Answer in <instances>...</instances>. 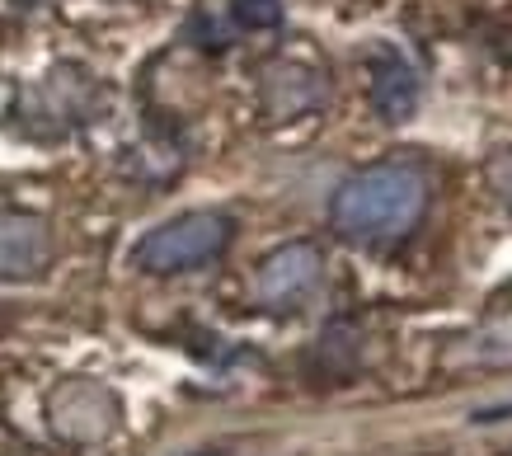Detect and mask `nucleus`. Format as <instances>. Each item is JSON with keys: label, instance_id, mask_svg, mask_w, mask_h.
<instances>
[{"label": "nucleus", "instance_id": "f257e3e1", "mask_svg": "<svg viewBox=\"0 0 512 456\" xmlns=\"http://www.w3.org/2000/svg\"><path fill=\"white\" fill-rule=\"evenodd\" d=\"M433 179L419 160H376L343 179L329 198V226L353 245H395L428 212Z\"/></svg>", "mask_w": 512, "mask_h": 456}, {"label": "nucleus", "instance_id": "f03ea898", "mask_svg": "<svg viewBox=\"0 0 512 456\" xmlns=\"http://www.w3.org/2000/svg\"><path fill=\"white\" fill-rule=\"evenodd\" d=\"M235 236V221L217 207H198V212H179V217L151 226L146 236L137 240L132 250V264L141 273H156V278H170V273H188V268L212 264Z\"/></svg>", "mask_w": 512, "mask_h": 456}, {"label": "nucleus", "instance_id": "7ed1b4c3", "mask_svg": "<svg viewBox=\"0 0 512 456\" xmlns=\"http://www.w3.org/2000/svg\"><path fill=\"white\" fill-rule=\"evenodd\" d=\"M325 283V254L311 240H287L254 273V297L264 311H296L301 301L315 297V287Z\"/></svg>", "mask_w": 512, "mask_h": 456}, {"label": "nucleus", "instance_id": "20e7f679", "mask_svg": "<svg viewBox=\"0 0 512 456\" xmlns=\"http://www.w3.org/2000/svg\"><path fill=\"white\" fill-rule=\"evenodd\" d=\"M47 419H52L57 438L90 447V442H104L118 428V395L99 381H62L47 395Z\"/></svg>", "mask_w": 512, "mask_h": 456}, {"label": "nucleus", "instance_id": "39448f33", "mask_svg": "<svg viewBox=\"0 0 512 456\" xmlns=\"http://www.w3.org/2000/svg\"><path fill=\"white\" fill-rule=\"evenodd\" d=\"M52 254H57L52 221L24 207H0V283L43 278Z\"/></svg>", "mask_w": 512, "mask_h": 456}, {"label": "nucleus", "instance_id": "423d86ee", "mask_svg": "<svg viewBox=\"0 0 512 456\" xmlns=\"http://www.w3.org/2000/svg\"><path fill=\"white\" fill-rule=\"evenodd\" d=\"M372 109L386 123H404L419 109V76L400 52H376L372 57Z\"/></svg>", "mask_w": 512, "mask_h": 456}, {"label": "nucleus", "instance_id": "0eeeda50", "mask_svg": "<svg viewBox=\"0 0 512 456\" xmlns=\"http://www.w3.org/2000/svg\"><path fill=\"white\" fill-rule=\"evenodd\" d=\"M466 358L470 362H512V320L508 325H489L475 339H466Z\"/></svg>", "mask_w": 512, "mask_h": 456}, {"label": "nucleus", "instance_id": "6e6552de", "mask_svg": "<svg viewBox=\"0 0 512 456\" xmlns=\"http://www.w3.org/2000/svg\"><path fill=\"white\" fill-rule=\"evenodd\" d=\"M231 15L245 29H268L282 19V0H231Z\"/></svg>", "mask_w": 512, "mask_h": 456}, {"label": "nucleus", "instance_id": "1a4fd4ad", "mask_svg": "<svg viewBox=\"0 0 512 456\" xmlns=\"http://www.w3.org/2000/svg\"><path fill=\"white\" fill-rule=\"evenodd\" d=\"M508 207H512V179H508Z\"/></svg>", "mask_w": 512, "mask_h": 456}]
</instances>
